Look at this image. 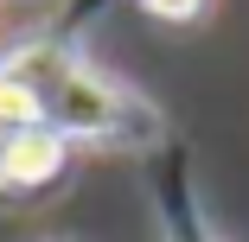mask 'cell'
<instances>
[{
    "label": "cell",
    "mask_w": 249,
    "mask_h": 242,
    "mask_svg": "<svg viewBox=\"0 0 249 242\" xmlns=\"http://www.w3.org/2000/svg\"><path fill=\"white\" fill-rule=\"evenodd\" d=\"M13 134H19L13 121H0V166H7V147H13Z\"/></svg>",
    "instance_id": "3957f363"
},
{
    "label": "cell",
    "mask_w": 249,
    "mask_h": 242,
    "mask_svg": "<svg viewBox=\"0 0 249 242\" xmlns=\"http://www.w3.org/2000/svg\"><path fill=\"white\" fill-rule=\"evenodd\" d=\"M58 166H64V134L45 128V121H32V128L13 134L7 166H0V185H45Z\"/></svg>",
    "instance_id": "6da1fadb"
},
{
    "label": "cell",
    "mask_w": 249,
    "mask_h": 242,
    "mask_svg": "<svg viewBox=\"0 0 249 242\" xmlns=\"http://www.w3.org/2000/svg\"><path fill=\"white\" fill-rule=\"evenodd\" d=\"M147 13H160V19H192L198 0H147Z\"/></svg>",
    "instance_id": "7a4b0ae2"
}]
</instances>
